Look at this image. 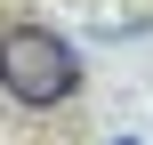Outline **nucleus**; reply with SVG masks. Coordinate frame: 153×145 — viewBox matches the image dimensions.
<instances>
[{
	"instance_id": "f03ea898",
	"label": "nucleus",
	"mask_w": 153,
	"mask_h": 145,
	"mask_svg": "<svg viewBox=\"0 0 153 145\" xmlns=\"http://www.w3.org/2000/svg\"><path fill=\"white\" fill-rule=\"evenodd\" d=\"M113 145H137V137H113Z\"/></svg>"
},
{
	"instance_id": "f257e3e1",
	"label": "nucleus",
	"mask_w": 153,
	"mask_h": 145,
	"mask_svg": "<svg viewBox=\"0 0 153 145\" xmlns=\"http://www.w3.org/2000/svg\"><path fill=\"white\" fill-rule=\"evenodd\" d=\"M0 89H8L16 105H65V97L81 89V57H73V40H56L48 24H16V32H0Z\"/></svg>"
}]
</instances>
